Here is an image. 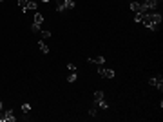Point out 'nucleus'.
Masks as SVG:
<instances>
[{"label":"nucleus","instance_id":"obj_16","mask_svg":"<svg viewBox=\"0 0 163 122\" xmlns=\"http://www.w3.org/2000/svg\"><path fill=\"white\" fill-rule=\"evenodd\" d=\"M96 113H98V109H96V106H94V108H91V109H89V117H96Z\"/></svg>","mask_w":163,"mask_h":122},{"label":"nucleus","instance_id":"obj_3","mask_svg":"<svg viewBox=\"0 0 163 122\" xmlns=\"http://www.w3.org/2000/svg\"><path fill=\"white\" fill-rule=\"evenodd\" d=\"M0 122H15V111L13 109H2L0 111Z\"/></svg>","mask_w":163,"mask_h":122},{"label":"nucleus","instance_id":"obj_9","mask_svg":"<svg viewBox=\"0 0 163 122\" xmlns=\"http://www.w3.org/2000/svg\"><path fill=\"white\" fill-rule=\"evenodd\" d=\"M89 62H92V64H96V66H103L105 58H103V57H92V58H89Z\"/></svg>","mask_w":163,"mask_h":122},{"label":"nucleus","instance_id":"obj_1","mask_svg":"<svg viewBox=\"0 0 163 122\" xmlns=\"http://www.w3.org/2000/svg\"><path fill=\"white\" fill-rule=\"evenodd\" d=\"M161 20H163L161 13H158V11H145V13L142 15L139 24H143V26H145L147 29H150V31H156V29L159 28Z\"/></svg>","mask_w":163,"mask_h":122},{"label":"nucleus","instance_id":"obj_4","mask_svg":"<svg viewBox=\"0 0 163 122\" xmlns=\"http://www.w3.org/2000/svg\"><path fill=\"white\" fill-rule=\"evenodd\" d=\"M98 73H100V77H103V79H114V75H116L112 69L103 67V66H100V67H98Z\"/></svg>","mask_w":163,"mask_h":122},{"label":"nucleus","instance_id":"obj_18","mask_svg":"<svg viewBox=\"0 0 163 122\" xmlns=\"http://www.w3.org/2000/svg\"><path fill=\"white\" fill-rule=\"evenodd\" d=\"M26 4H27V0H18V7H20V9H24Z\"/></svg>","mask_w":163,"mask_h":122},{"label":"nucleus","instance_id":"obj_11","mask_svg":"<svg viewBox=\"0 0 163 122\" xmlns=\"http://www.w3.org/2000/svg\"><path fill=\"white\" fill-rule=\"evenodd\" d=\"M38 47H40V51H42L44 55H47V53H49V47H47V44H44V40L38 42Z\"/></svg>","mask_w":163,"mask_h":122},{"label":"nucleus","instance_id":"obj_12","mask_svg":"<svg viewBox=\"0 0 163 122\" xmlns=\"http://www.w3.org/2000/svg\"><path fill=\"white\" fill-rule=\"evenodd\" d=\"M102 99H105L103 91H100V89H98V91H94V102H96V100H102Z\"/></svg>","mask_w":163,"mask_h":122},{"label":"nucleus","instance_id":"obj_13","mask_svg":"<svg viewBox=\"0 0 163 122\" xmlns=\"http://www.w3.org/2000/svg\"><path fill=\"white\" fill-rule=\"evenodd\" d=\"M76 79H78V75H76V73L73 71V73H71V75H69V77H67V82H69V84H73V82H76Z\"/></svg>","mask_w":163,"mask_h":122},{"label":"nucleus","instance_id":"obj_20","mask_svg":"<svg viewBox=\"0 0 163 122\" xmlns=\"http://www.w3.org/2000/svg\"><path fill=\"white\" fill-rule=\"evenodd\" d=\"M44 2H49V0H44Z\"/></svg>","mask_w":163,"mask_h":122},{"label":"nucleus","instance_id":"obj_19","mask_svg":"<svg viewBox=\"0 0 163 122\" xmlns=\"http://www.w3.org/2000/svg\"><path fill=\"white\" fill-rule=\"evenodd\" d=\"M67 69H69V71H76V66H74V64H67Z\"/></svg>","mask_w":163,"mask_h":122},{"label":"nucleus","instance_id":"obj_6","mask_svg":"<svg viewBox=\"0 0 163 122\" xmlns=\"http://www.w3.org/2000/svg\"><path fill=\"white\" fill-rule=\"evenodd\" d=\"M131 9H132L134 13H145V11H147V9L143 7V4L138 2V0H132V2H131Z\"/></svg>","mask_w":163,"mask_h":122},{"label":"nucleus","instance_id":"obj_5","mask_svg":"<svg viewBox=\"0 0 163 122\" xmlns=\"http://www.w3.org/2000/svg\"><path fill=\"white\" fill-rule=\"evenodd\" d=\"M149 84L154 86V88H158V89L161 91V89H163V77H161V75H158V77H150V79H149Z\"/></svg>","mask_w":163,"mask_h":122},{"label":"nucleus","instance_id":"obj_14","mask_svg":"<svg viewBox=\"0 0 163 122\" xmlns=\"http://www.w3.org/2000/svg\"><path fill=\"white\" fill-rule=\"evenodd\" d=\"M40 35H42V38H51V35H53V33H51L49 29H42V31H40Z\"/></svg>","mask_w":163,"mask_h":122},{"label":"nucleus","instance_id":"obj_21","mask_svg":"<svg viewBox=\"0 0 163 122\" xmlns=\"http://www.w3.org/2000/svg\"><path fill=\"white\" fill-rule=\"evenodd\" d=\"M131 2H132V0H131Z\"/></svg>","mask_w":163,"mask_h":122},{"label":"nucleus","instance_id":"obj_10","mask_svg":"<svg viewBox=\"0 0 163 122\" xmlns=\"http://www.w3.org/2000/svg\"><path fill=\"white\" fill-rule=\"evenodd\" d=\"M94 106H96V108H100V109H109V104L105 102V99H102V100H96V102H94Z\"/></svg>","mask_w":163,"mask_h":122},{"label":"nucleus","instance_id":"obj_8","mask_svg":"<svg viewBox=\"0 0 163 122\" xmlns=\"http://www.w3.org/2000/svg\"><path fill=\"white\" fill-rule=\"evenodd\" d=\"M33 24H35V26H40V28H42V24H44V15H42V13H35Z\"/></svg>","mask_w":163,"mask_h":122},{"label":"nucleus","instance_id":"obj_7","mask_svg":"<svg viewBox=\"0 0 163 122\" xmlns=\"http://www.w3.org/2000/svg\"><path fill=\"white\" fill-rule=\"evenodd\" d=\"M36 7H38V4H36V0H27V4H26V7L22 9V11H26V13H27L29 9H31V11H35Z\"/></svg>","mask_w":163,"mask_h":122},{"label":"nucleus","instance_id":"obj_17","mask_svg":"<svg viewBox=\"0 0 163 122\" xmlns=\"http://www.w3.org/2000/svg\"><path fill=\"white\" fill-rule=\"evenodd\" d=\"M31 31H33V33H40L42 28H40V26H35V24H33V26H31Z\"/></svg>","mask_w":163,"mask_h":122},{"label":"nucleus","instance_id":"obj_15","mask_svg":"<svg viewBox=\"0 0 163 122\" xmlns=\"http://www.w3.org/2000/svg\"><path fill=\"white\" fill-rule=\"evenodd\" d=\"M22 111H24L26 115L31 113V104H22Z\"/></svg>","mask_w":163,"mask_h":122},{"label":"nucleus","instance_id":"obj_2","mask_svg":"<svg viewBox=\"0 0 163 122\" xmlns=\"http://www.w3.org/2000/svg\"><path fill=\"white\" fill-rule=\"evenodd\" d=\"M76 7V2L74 0H60V2L56 4V11L58 13H63L67 9H74Z\"/></svg>","mask_w":163,"mask_h":122}]
</instances>
